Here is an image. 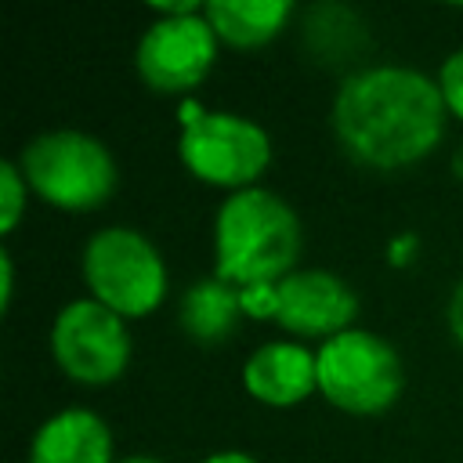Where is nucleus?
<instances>
[{
    "mask_svg": "<svg viewBox=\"0 0 463 463\" xmlns=\"http://www.w3.org/2000/svg\"><path fill=\"white\" fill-rule=\"evenodd\" d=\"M29 463H116L112 430L90 409H61L36 427L29 441Z\"/></svg>",
    "mask_w": 463,
    "mask_h": 463,
    "instance_id": "obj_11",
    "label": "nucleus"
},
{
    "mask_svg": "<svg viewBox=\"0 0 463 463\" xmlns=\"http://www.w3.org/2000/svg\"><path fill=\"white\" fill-rule=\"evenodd\" d=\"M29 184L18 170V163H0V232L11 235L25 213Z\"/></svg>",
    "mask_w": 463,
    "mask_h": 463,
    "instance_id": "obj_15",
    "label": "nucleus"
},
{
    "mask_svg": "<svg viewBox=\"0 0 463 463\" xmlns=\"http://www.w3.org/2000/svg\"><path fill=\"white\" fill-rule=\"evenodd\" d=\"M51 358L72 383H116L130 362L127 318L90 297L69 300L51 322Z\"/></svg>",
    "mask_w": 463,
    "mask_h": 463,
    "instance_id": "obj_7",
    "label": "nucleus"
},
{
    "mask_svg": "<svg viewBox=\"0 0 463 463\" xmlns=\"http://www.w3.org/2000/svg\"><path fill=\"white\" fill-rule=\"evenodd\" d=\"M217 47L221 40L203 11L156 14V22L137 40L134 69L141 83L156 94H188L210 76Z\"/></svg>",
    "mask_w": 463,
    "mask_h": 463,
    "instance_id": "obj_8",
    "label": "nucleus"
},
{
    "mask_svg": "<svg viewBox=\"0 0 463 463\" xmlns=\"http://www.w3.org/2000/svg\"><path fill=\"white\" fill-rule=\"evenodd\" d=\"M438 90L445 101V112L463 123V47L452 51L438 69Z\"/></svg>",
    "mask_w": 463,
    "mask_h": 463,
    "instance_id": "obj_16",
    "label": "nucleus"
},
{
    "mask_svg": "<svg viewBox=\"0 0 463 463\" xmlns=\"http://www.w3.org/2000/svg\"><path fill=\"white\" fill-rule=\"evenodd\" d=\"M203 463H257L250 452H239V449H224V452H213V456H206Z\"/></svg>",
    "mask_w": 463,
    "mask_h": 463,
    "instance_id": "obj_21",
    "label": "nucleus"
},
{
    "mask_svg": "<svg viewBox=\"0 0 463 463\" xmlns=\"http://www.w3.org/2000/svg\"><path fill=\"white\" fill-rule=\"evenodd\" d=\"M336 145L362 166L402 170L434 152L445 134L438 80L405 65H369L344 76L333 98Z\"/></svg>",
    "mask_w": 463,
    "mask_h": 463,
    "instance_id": "obj_1",
    "label": "nucleus"
},
{
    "mask_svg": "<svg viewBox=\"0 0 463 463\" xmlns=\"http://www.w3.org/2000/svg\"><path fill=\"white\" fill-rule=\"evenodd\" d=\"M90 300L119 318H145L166 300V264L145 232L112 224L87 239L80 260Z\"/></svg>",
    "mask_w": 463,
    "mask_h": 463,
    "instance_id": "obj_5",
    "label": "nucleus"
},
{
    "mask_svg": "<svg viewBox=\"0 0 463 463\" xmlns=\"http://www.w3.org/2000/svg\"><path fill=\"white\" fill-rule=\"evenodd\" d=\"M18 170L29 192L69 213H87L105 206L119 184V170L109 145L83 130L36 134L22 148Z\"/></svg>",
    "mask_w": 463,
    "mask_h": 463,
    "instance_id": "obj_4",
    "label": "nucleus"
},
{
    "mask_svg": "<svg viewBox=\"0 0 463 463\" xmlns=\"http://www.w3.org/2000/svg\"><path fill=\"white\" fill-rule=\"evenodd\" d=\"M304 47L322 65H347L369 47L365 22L344 4H315L304 14Z\"/></svg>",
    "mask_w": 463,
    "mask_h": 463,
    "instance_id": "obj_14",
    "label": "nucleus"
},
{
    "mask_svg": "<svg viewBox=\"0 0 463 463\" xmlns=\"http://www.w3.org/2000/svg\"><path fill=\"white\" fill-rule=\"evenodd\" d=\"M116 463H163L156 456H127V459H116Z\"/></svg>",
    "mask_w": 463,
    "mask_h": 463,
    "instance_id": "obj_22",
    "label": "nucleus"
},
{
    "mask_svg": "<svg viewBox=\"0 0 463 463\" xmlns=\"http://www.w3.org/2000/svg\"><path fill=\"white\" fill-rule=\"evenodd\" d=\"M449 329H452L456 344L463 347V279L456 282V289H452V297H449Z\"/></svg>",
    "mask_w": 463,
    "mask_h": 463,
    "instance_id": "obj_19",
    "label": "nucleus"
},
{
    "mask_svg": "<svg viewBox=\"0 0 463 463\" xmlns=\"http://www.w3.org/2000/svg\"><path fill=\"white\" fill-rule=\"evenodd\" d=\"M239 304L246 318H275L279 315V282H260L239 289Z\"/></svg>",
    "mask_w": 463,
    "mask_h": 463,
    "instance_id": "obj_17",
    "label": "nucleus"
},
{
    "mask_svg": "<svg viewBox=\"0 0 463 463\" xmlns=\"http://www.w3.org/2000/svg\"><path fill=\"white\" fill-rule=\"evenodd\" d=\"M14 297V260L7 250H0V311H11Z\"/></svg>",
    "mask_w": 463,
    "mask_h": 463,
    "instance_id": "obj_18",
    "label": "nucleus"
},
{
    "mask_svg": "<svg viewBox=\"0 0 463 463\" xmlns=\"http://www.w3.org/2000/svg\"><path fill=\"white\" fill-rule=\"evenodd\" d=\"M300 242V221L282 195L260 184L232 192L213 217V275L235 289L282 282L297 271Z\"/></svg>",
    "mask_w": 463,
    "mask_h": 463,
    "instance_id": "obj_2",
    "label": "nucleus"
},
{
    "mask_svg": "<svg viewBox=\"0 0 463 463\" xmlns=\"http://www.w3.org/2000/svg\"><path fill=\"white\" fill-rule=\"evenodd\" d=\"M412 253H416V235H398V239L391 242V253H387V257H391V264L402 268V264L412 260Z\"/></svg>",
    "mask_w": 463,
    "mask_h": 463,
    "instance_id": "obj_20",
    "label": "nucleus"
},
{
    "mask_svg": "<svg viewBox=\"0 0 463 463\" xmlns=\"http://www.w3.org/2000/svg\"><path fill=\"white\" fill-rule=\"evenodd\" d=\"M181 166L213 188L246 192L257 188L271 163V137L260 123L239 112H210L195 98L181 101Z\"/></svg>",
    "mask_w": 463,
    "mask_h": 463,
    "instance_id": "obj_3",
    "label": "nucleus"
},
{
    "mask_svg": "<svg viewBox=\"0 0 463 463\" xmlns=\"http://www.w3.org/2000/svg\"><path fill=\"white\" fill-rule=\"evenodd\" d=\"M318 394L351 416H380L387 412L405 391V365L398 351L369 333L347 329L333 340L318 344Z\"/></svg>",
    "mask_w": 463,
    "mask_h": 463,
    "instance_id": "obj_6",
    "label": "nucleus"
},
{
    "mask_svg": "<svg viewBox=\"0 0 463 463\" xmlns=\"http://www.w3.org/2000/svg\"><path fill=\"white\" fill-rule=\"evenodd\" d=\"M239 318H246L242 304H239V289L232 282L217 279V275L213 279H199L181 293L177 322L203 347L224 344L239 329Z\"/></svg>",
    "mask_w": 463,
    "mask_h": 463,
    "instance_id": "obj_13",
    "label": "nucleus"
},
{
    "mask_svg": "<svg viewBox=\"0 0 463 463\" xmlns=\"http://www.w3.org/2000/svg\"><path fill=\"white\" fill-rule=\"evenodd\" d=\"M203 14L213 25L221 43L235 51H253L271 43L286 29L293 4L289 0H206Z\"/></svg>",
    "mask_w": 463,
    "mask_h": 463,
    "instance_id": "obj_12",
    "label": "nucleus"
},
{
    "mask_svg": "<svg viewBox=\"0 0 463 463\" xmlns=\"http://www.w3.org/2000/svg\"><path fill=\"white\" fill-rule=\"evenodd\" d=\"M242 387L268 409L300 405L311 391H318V358L300 340L260 344L242 365Z\"/></svg>",
    "mask_w": 463,
    "mask_h": 463,
    "instance_id": "obj_10",
    "label": "nucleus"
},
{
    "mask_svg": "<svg viewBox=\"0 0 463 463\" xmlns=\"http://www.w3.org/2000/svg\"><path fill=\"white\" fill-rule=\"evenodd\" d=\"M358 297L354 289L322 268H297L279 282V315L275 322L300 340H333L336 333L354 329Z\"/></svg>",
    "mask_w": 463,
    "mask_h": 463,
    "instance_id": "obj_9",
    "label": "nucleus"
}]
</instances>
